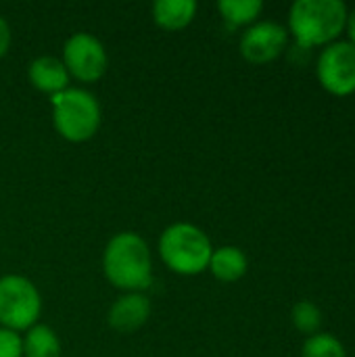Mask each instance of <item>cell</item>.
<instances>
[{
  "label": "cell",
  "mask_w": 355,
  "mask_h": 357,
  "mask_svg": "<svg viewBox=\"0 0 355 357\" xmlns=\"http://www.w3.org/2000/svg\"><path fill=\"white\" fill-rule=\"evenodd\" d=\"M103 268L113 287L130 293L146 289L153 278L151 251L146 243L134 232H121L109 241Z\"/></svg>",
  "instance_id": "6da1fadb"
},
{
  "label": "cell",
  "mask_w": 355,
  "mask_h": 357,
  "mask_svg": "<svg viewBox=\"0 0 355 357\" xmlns=\"http://www.w3.org/2000/svg\"><path fill=\"white\" fill-rule=\"evenodd\" d=\"M347 6L343 0H297L289 10L291 31L301 48L331 44L345 29Z\"/></svg>",
  "instance_id": "7a4b0ae2"
},
{
  "label": "cell",
  "mask_w": 355,
  "mask_h": 357,
  "mask_svg": "<svg viewBox=\"0 0 355 357\" xmlns=\"http://www.w3.org/2000/svg\"><path fill=\"white\" fill-rule=\"evenodd\" d=\"M159 251L163 261L178 274L195 276L209 268L211 243L203 230L192 224H174L169 226L159 241Z\"/></svg>",
  "instance_id": "3957f363"
},
{
  "label": "cell",
  "mask_w": 355,
  "mask_h": 357,
  "mask_svg": "<svg viewBox=\"0 0 355 357\" xmlns=\"http://www.w3.org/2000/svg\"><path fill=\"white\" fill-rule=\"evenodd\" d=\"M54 128L69 142L92 138L100 126V107L86 90H63L54 94Z\"/></svg>",
  "instance_id": "277c9868"
},
{
  "label": "cell",
  "mask_w": 355,
  "mask_h": 357,
  "mask_svg": "<svg viewBox=\"0 0 355 357\" xmlns=\"http://www.w3.org/2000/svg\"><path fill=\"white\" fill-rule=\"evenodd\" d=\"M40 295L23 276L0 278V324L8 331L31 328L40 316Z\"/></svg>",
  "instance_id": "5b68a950"
},
{
  "label": "cell",
  "mask_w": 355,
  "mask_h": 357,
  "mask_svg": "<svg viewBox=\"0 0 355 357\" xmlns=\"http://www.w3.org/2000/svg\"><path fill=\"white\" fill-rule=\"evenodd\" d=\"M320 84L333 94H352L355 90V44L335 40L326 44L316 63Z\"/></svg>",
  "instance_id": "8992f818"
},
{
  "label": "cell",
  "mask_w": 355,
  "mask_h": 357,
  "mask_svg": "<svg viewBox=\"0 0 355 357\" xmlns=\"http://www.w3.org/2000/svg\"><path fill=\"white\" fill-rule=\"evenodd\" d=\"M63 65L77 79L96 82L107 69V52L94 36L80 31L65 42Z\"/></svg>",
  "instance_id": "52a82bcc"
},
{
  "label": "cell",
  "mask_w": 355,
  "mask_h": 357,
  "mask_svg": "<svg viewBox=\"0 0 355 357\" xmlns=\"http://www.w3.org/2000/svg\"><path fill=\"white\" fill-rule=\"evenodd\" d=\"M289 31L276 21H259L251 25L241 38V52L251 63H268L276 59L287 46Z\"/></svg>",
  "instance_id": "ba28073f"
},
{
  "label": "cell",
  "mask_w": 355,
  "mask_h": 357,
  "mask_svg": "<svg viewBox=\"0 0 355 357\" xmlns=\"http://www.w3.org/2000/svg\"><path fill=\"white\" fill-rule=\"evenodd\" d=\"M151 316V301L140 293H128L117 299L109 312V324L117 333H134L138 331Z\"/></svg>",
  "instance_id": "9c48e42d"
},
{
  "label": "cell",
  "mask_w": 355,
  "mask_h": 357,
  "mask_svg": "<svg viewBox=\"0 0 355 357\" xmlns=\"http://www.w3.org/2000/svg\"><path fill=\"white\" fill-rule=\"evenodd\" d=\"M29 82L48 94H59L67 90L69 73L63 65V61L54 56H40L29 65Z\"/></svg>",
  "instance_id": "30bf717a"
},
{
  "label": "cell",
  "mask_w": 355,
  "mask_h": 357,
  "mask_svg": "<svg viewBox=\"0 0 355 357\" xmlns=\"http://www.w3.org/2000/svg\"><path fill=\"white\" fill-rule=\"evenodd\" d=\"M197 13L195 0H159L153 6V17L163 29L186 27Z\"/></svg>",
  "instance_id": "8fae6325"
},
{
  "label": "cell",
  "mask_w": 355,
  "mask_h": 357,
  "mask_svg": "<svg viewBox=\"0 0 355 357\" xmlns=\"http://www.w3.org/2000/svg\"><path fill=\"white\" fill-rule=\"evenodd\" d=\"M209 268L222 282H234L247 272V257L239 247H222L211 253Z\"/></svg>",
  "instance_id": "7c38bea8"
},
{
  "label": "cell",
  "mask_w": 355,
  "mask_h": 357,
  "mask_svg": "<svg viewBox=\"0 0 355 357\" xmlns=\"http://www.w3.org/2000/svg\"><path fill=\"white\" fill-rule=\"evenodd\" d=\"M23 354L27 357H59L61 356V343L52 328L44 324H36L29 328L25 341H23Z\"/></svg>",
  "instance_id": "4fadbf2b"
},
{
  "label": "cell",
  "mask_w": 355,
  "mask_h": 357,
  "mask_svg": "<svg viewBox=\"0 0 355 357\" xmlns=\"http://www.w3.org/2000/svg\"><path fill=\"white\" fill-rule=\"evenodd\" d=\"M301 357H347V351L335 335L316 333L305 339Z\"/></svg>",
  "instance_id": "5bb4252c"
},
{
  "label": "cell",
  "mask_w": 355,
  "mask_h": 357,
  "mask_svg": "<svg viewBox=\"0 0 355 357\" xmlns=\"http://www.w3.org/2000/svg\"><path fill=\"white\" fill-rule=\"evenodd\" d=\"M218 8L226 21H230L232 25H243V23H251L262 13L264 2L262 0H222L218 2Z\"/></svg>",
  "instance_id": "9a60e30c"
},
{
  "label": "cell",
  "mask_w": 355,
  "mask_h": 357,
  "mask_svg": "<svg viewBox=\"0 0 355 357\" xmlns=\"http://www.w3.org/2000/svg\"><path fill=\"white\" fill-rule=\"evenodd\" d=\"M293 324L297 326V331L305 333V335H316L320 324H322V314L318 310L316 303L303 299L293 307Z\"/></svg>",
  "instance_id": "2e32d148"
},
{
  "label": "cell",
  "mask_w": 355,
  "mask_h": 357,
  "mask_svg": "<svg viewBox=\"0 0 355 357\" xmlns=\"http://www.w3.org/2000/svg\"><path fill=\"white\" fill-rule=\"evenodd\" d=\"M23 356V341L15 331L0 328V357H21Z\"/></svg>",
  "instance_id": "e0dca14e"
},
{
  "label": "cell",
  "mask_w": 355,
  "mask_h": 357,
  "mask_svg": "<svg viewBox=\"0 0 355 357\" xmlns=\"http://www.w3.org/2000/svg\"><path fill=\"white\" fill-rule=\"evenodd\" d=\"M8 44H10V29H8L6 21L0 17V56H2V54H6Z\"/></svg>",
  "instance_id": "ac0fdd59"
},
{
  "label": "cell",
  "mask_w": 355,
  "mask_h": 357,
  "mask_svg": "<svg viewBox=\"0 0 355 357\" xmlns=\"http://www.w3.org/2000/svg\"><path fill=\"white\" fill-rule=\"evenodd\" d=\"M345 27H347V33H349V42L355 44V8L347 15V23H345Z\"/></svg>",
  "instance_id": "d6986e66"
}]
</instances>
